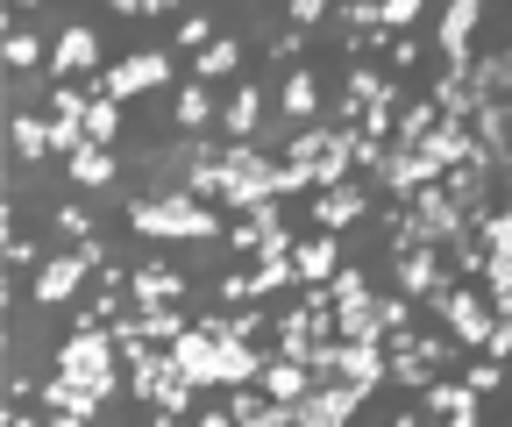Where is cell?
I'll use <instances>...</instances> for the list:
<instances>
[{
    "label": "cell",
    "instance_id": "obj_1",
    "mask_svg": "<svg viewBox=\"0 0 512 427\" xmlns=\"http://www.w3.org/2000/svg\"><path fill=\"white\" fill-rule=\"evenodd\" d=\"M128 228L136 235H171V242H207L221 221L192 193H157V200H128Z\"/></svg>",
    "mask_w": 512,
    "mask_h": 427
},
{
    "label": "cell",
    "instance_id": "obj_2",
    "mask_svg": "<svg viewBox=\"0 0 512 427\" xmlns=\"http://www.w3.org/2000/svg\"><path fill=\"white\" fill-rule=\"evenodd\" d=\"M114 371H121V342H114V328H72V342L57 349V378H72V385H93L100 399L121 385Z\"/></svg>",
    "mask_w": 512,
    "mask_h": 427
},
{
    "label": "cell",
    "instance_id": "obj_3",
    "mask_svg": "<svg viewBox=\"0 0 512 427\" xmlns=\"http://www.w3.org/2000/svg\"><path fill=\"white\" fill-rule=\"evenodd\" d=\"M157 86H171V57L164 50H136V57H121L114 72H100L107 100H150Z\"/></svg>",
    "mask_w": 512,
    "mask_h": 427
},
{
    "label": "cell",
    "instance_id": "obj_4",
    "mask_svg": "<svg viewBox=\"0 0 512 427\" xmlns=\"http://www.w3.org/2000/svg\"><path fill=\"white\" fill-rule=\"evenodd\" d=\"M171 363H178V378H185L192 392L221 385V335H214V328H185V335L171 342Z\"/></svg>",
    "mask_w": 512,
    "mask_h": 427
},
{
    "label": "cell",
    "instance_id": "obj_5",
    "mask_svg": "<svg viewBox=\"0 0 512 427\" xmlns=\"http://www.w3.org/2000/svg\"><path fill=\"white\" fill-rule=\"evenodd\" d=\"M100 242H79V250L72 257H50L43 271H36V299H43V307H57V299H72L79 285H86V271H100Z\"/></svg>",
    "mask_w": 512,
    "mask_h": 427
},
{
    "label": "cell",
    "instance_id": "obj_6",
    "mask_svg": "<svg viewBox=\"0 0 512 427\" xmlns=\"http://www.w3.org/2000/svg\"><path fill=\"white\" fill-rule=\"evenodd\" d=\"M441 321H448V342H463V349H491L498 307H484L477 292H448V299H441Z\"/></svg>",
    "mask_w": 512,
    "mask_h": 427
},
{
    "label": "cell",
    "instance_id": "obj_7",
    "mask_svg": "<svg viewBox=\"0 0 512 427\" xmlns=\"http://www.w3.org/2000/svg\"><path fill=\"white\" fill-rule=\"evenodd\" d=\"M335 378L356 385V392H377L384 378H392V356H384L377 342H335Z\"/></svg>",
    "mask_w": 512,
    "mask_h": 427
},
{
    "label": "cell",
    "instance_id": "obj_8",
    "mask_svg": "<svg viewBox=\"0 0 512 427\" xmlns=\"http://www.w3.org/2000/svg\"><path fill=\"white\" fill-rule=\"evenodd\" d=\"M356 406H363V392L335 378V385H313V392H306V399H299L292 413H299V427H342V420H349Z\"/></svg>",
    "mask_w": 512,
    "mask_h": 427
},
{
    "label": "cell",
    "instance_id": "obj_9",
    "mask_svg": "<svg viewBox=\"0 0 512 427\" xmlns=\"http://www.w3.org/2000/svg\"><path fill=\"white\" fill-rule=\"evenodd\" d=\"M292 271H299V285L313 292V285H335V271H342V242L335 235H299V250H292Z\"/></svg>",
    "mask_w": 512,
    "mask_h": 427
},
{
    "label": "cell",
    "instance_id": "obj_10",
    "mask_svg": "<svg viewBox=\"0 0 512 427\" xmlns=\"http://www.w3.org/2000/svg\"><path fill=\"white\" fill-rule=\"evenodd\" d=\"M477 0H456V8L441 15V29H434V43H441V57H448V72H470V29H477Z\"/></svg>",
    "mask_w": 512,
    "mask_h": 427
},
{
    "label": "cell",
    "instance_id": "obj_11",
    "mask_svg": "<svg viewBox=\"0 0 512 427\" xmlns=\"http://www.w3.org/2000/svg\"><path fill=\"white\" fill-rule=\"evenodd\" d=\"M100 65V29H64L57 36V50H50V79H79V72H93Z\"/></svg>",
    "mask_w": 512,
    "mask_h": 427
},
{
    "label": "cell",
    "instance_id": "obj_12",
    "mask_svg": "<svg viewBox=\"0 0 512 427\" xmlns=\"http://www.w3.org/2000/svg\"><path fill=\"white\" fill-rule=\"evenodd\" d=\"M363 214H370V193H363V186H328V193L313 200V228H320V235H342V228L363 221Z\"/></svg>",
    "mask_w": 512,
    "mask_h": 427
},
{
    "label": "cell",
    "instance_id": "obj_13",
    "mask_svg": "<svg viewBox=\"0 0 512 427\" xmlns=\"http://www.w3.org/2000/svg\"><path fill=\"white\" fill-rule=\"evenodd\" d=\"M320 378H313V363H292V356H271V371H264V385H256V392H264L271 406H299L306 392H313Z\"/></svg>",
    "mask_w": 512,
    "mask_h": 427
},
{
    "label": "cell",
    "instance_id": "obj_14",
    "mask_svg": "<svg viewBox=\"0 0 512 427\" xmlns=\"http://www.w3.org/2000/svg\"><path fill=\"white\" fill-rule=\"evenodd\" d=\"M427 413H441V427H477V392L456 378V385H427Z\"/></svg>",
    "mask_w": 512,
    "mask_h": 427
},
{
    "label": "cell",
    "instance_id": "obj_15",
    "mask_svg": "<svg viewBox=\"0 0 512 427\" xmlns=\"http://www.w3.org/2000/svg\"><path fill=\"white\" fill-rule=\"evenodd\" d=\"M399 292H406V299H420V292H441V257L427 250V242L399 257Z\"/></svg>",
    "mask_w": 512,
    "mask_h": 427
},
{
    "label": "cell",
    "instance_id": "obj_16",
    "mask_svg": "<svg viewBox=\"0 0 512 427\" xmlns=\"http://www.w3.org/2000/svg\"><path fill=\"white\" fill-rule=\"evenodd\" d=\"M221 121H228V136H235V143H249V136H256V121H264V93H256V86H235V100H228Z\"/></svg>",
    "mask_w": 512,
    "mask_h": 427
},
{
    "label": "cell",
    "instance_id": "obj_17",
    "mask_svg": "<svg viewBox=\"0 0 512 427\" xmlns=\"http://www.w3.org/2000/svg\"><path fill=\"white\" fill-rule=\"evenodd\" d=\"M207 121H214V93H207L200 79H192V86H178V129H185V136H200Z\"/></svg>",
    "mask_w": 512,
    "mask_h": 427
},
{
    "label": "cell",
    "instance_id": "obj_18",
    "mask_svg": "<svg viewBox=\"0 0 512 427\" xmlns=\"http://www.w3.org/2000/svg\"><path fill=\"white\" fill-rule=\"evenodd\" d=\"M114 136H121V100L93 93V107H86V143H93V150H107Z\"/></svg>",
    "mask_w": 512,
    "mask_h": 427
},
{
    "label": "cell",
    "instance_id": "obj_19",
    "mask_svg": "<svg viewBox=\"0 0 512 427\" xmlns=\"http://www.w3.org/2000/svg\"><path fill=\"white\" fill-rule=\"evenodd\" d=\"M484 171H491V164H463V171H448V186H441L470 221H477V200H484Z\"/></svg>",
    "mask_w": 512,
    "mask_h": 427
},
{
    "label": "cell",
    "instance_id": "obj_20",
    "mask_svg": "<svg viewBox=\"0 0 512 427\" xmlns=\"http://www.w3.org/2000/svg\"><path fill=\"white\" fill-rule=\"evenodd\" d=\"M278 107H285L292 121H313V114H320V86H313V72H292L285 93H278Z\"/></svg>",
    "mask_w": 512,
    "mask_h": 427
},
{
    "label": "cell",
    "instance_id": "obj_21",
    "mask_svg": "<svg viewBox=\"0 0 512 427\" xmlns=\"http://www.w3.org/2000/svg\"><path fill=\"white\" fill-rule=\"evenodd\" d=\"M235 65H242V43H235V36H214V43L200 50V86H207V79H228Z\"/></svg>",
    "mask_w": 512,
    "mask_h": 427
},
{
    "label": "cell",
    "instance_id": "obj_22",
    "mask_svg": "<svg viewBox=\"0 0 512 427\" xmlns=\"http://www.w3.org/2000/svg\"><path fill=\"white\" fill-rule=\"evenodd\" d=\"M8 136H15V150L36 164V157H50V121H36V114H15L8 121Z\"/></svg>",
    "mask_w": 512,
    "mask_h": 427
},
{
    "label": "cell",
    "instance_id": "obj_23",
    "mask_svg": "<svg viewBox=\"0 0 512 427\" xmlns=\"http://www.w3.org/2000/svg\"><path fill=\"white\" fill-rule=\"evenodd\" d=\"M136 299H143V307H171V299H178V271H164V264L136 271Z\"/></svg>",
    "mask_w": 512,
    "mask_h": 427
},
{
    "label": "cell",
    "instance_id": "obj_24",
    "mask_svg": "<svg viewBox=\"0 0 512 427\" xmlns=\"http://www.w3.org/2000/svg\"><path fill=\"white\" fill-rule=\"evenodd\" d=\"M136 328H143V342H178V335H185V314H178V307H143Z\"/></svg>",
    "mask_w": 512,
    "mask_h": 427
},
{
    "label": "cell",
    "instance_id": "obj_25",
    "mask_svg": "<svg viewBox=\"0 0 512 427\" xmlns=\"http://www.w3.org/2000/svg\"><path fill=\"white\" fill-rule=\"evenodd\" d=\"M72 178H79V186H93V193L114 186V150H79V157H72Z\"/></svg>",
    "mask_w": 512,
    "mask_h": 427
},
{
    "label": "cell",
    "instance_id": "obj_26",
    "mask_svg": "<svg viewBox=\"0 0 512 427\" xmlns=\"http://www.w3.org/2000/svg\"><path fill=\"white\" fill-rule=\"evenodd\" d=\"M36 65H43V36H36V29L22 36V29H15V36H8V72H36Z\"/></svg>",
    "mask_w": 512,
    "mask_h": 427
},
{
    "label": "cell",
    "instance_id": "obj_27",
    "mask_svg": "<svg viewBox=\"0 0 512 427\" xmlns=\"http://www.w3.org/2000/svg\"><path fill=\"white\" fill-rule=\"evenodd\" d=\"M171 36H178V50H207L214 43V15H185Z\"/></svg>",
    "mask_w": 512,
    "mask_h": 427
},
{
    "label": "cell",
    "instance_id": "obj_28",
    "mask_svg": "<svg viewBox=\"0 0 512 427\" xmlns=\"http://www.w3.org/2000/svg\"><path fill=\"white\" fill-rule=\"evenodd\" d=\"M328 292H335V307H349V299H370V278H363V271H356V264H342V271H335V285H328Z\"/></svg>",
    "mask_w": 512,
    "mask_h": 427
},
{
    "label": "cell",
    "instance_id": "obj_29",
    "mask_svg": "<svg viewBox=\"0 0 512 427\" xmlns=\"http://www.w3.org/2000/svg\"><path fill=\"white\" fill-rule=\"evenodd\" d=\"M463 385H470V392L484 399V392H498V385H505V371H498V363L484 356V363H477V371H463Z\"/></svg>",
    "mask_w": 512,
    "mask_h": 427
},
{
    "label": "cell",
    "instance_id": "obj_30",
    "mask_svg": "<svg viewBox=\"0 0 512 427\" xmlns=\"http://www.w3.org/2000/svg\"><path fill=\"white\" fill-rule=\"evenodd\" d=\"M420 22V0H392V8H377V29H406Z\"/></svg>",
    "mask_w": 512,
    "mask_h": 427
},
{
    "label": "cell",
    "instance_id": "obj_31",
    "mask_svg": "<svg viewBox=\"0 0 512 427\" xmlns=\"http://www.w3.org/2000/svg\"><path fill=\"white\" fill-rule=\"evenodd\" d=\"M491 363H505L512 356V307H498V328H491V349H484Z\"/></svg>",
    "mask_w": 512,
    "mask_h": 427
},
{
    "label": "cell",
    "instance_id": "obj_32",
    "mask_svg": "<svg viewBox=\"0 0 512 427\" xmlns=\"http://www.w3.org/2000/svg\"><path fill=\"white\" fill-rule=\"evenodd\" d=\"M57 221H64V235H79V242H93V214H86V207H64Z\"/></svg>",
    "mask_w": 512,
    "mask_h": 427
},
{
    "label": "cell",
    "instance_id": "obj_33",
    "mask_svg": "<svg viewBox=\"0 0 512 427\" xmlns=\"http://www.w3.org/2000/svg\"><path fill=\"white\" fill-rule=\"evenodd\" d=\"M242 427H299V413H292V406H264V413L242 420Z\"/></svg>",
    "mask_w": 512,
    "mask_h": 427
},
{
    "label": "cell",
    "instance_id": "obj_34",
    "mask_svg": "<svg viewBox=\"0 0 512 427\" xmlns=\"http://www.w3.org/2000/svg\"><path fill=\"white\" fill-rule=\"evenodd\" d=\"M200 427H235V420L228 413H200Z\"/></svg>",
    "mask_w": 512,
    "mask_h": 427
},
{
    "label": "cell",
    "instance_id": "obj_35",
    "mask_svg": "<svg viewBox=\"0 0 512 427\" xmlns=\"http://www.w3.org/2000/svg\"><path fill=\"white\" fill-rule=\"evenodd\" d=\"M8 427H36V420H22V413H15V420H8Z\"/></svg>",
    "mask_w": 512,
    "mask_h": 427
},
{
    "label": "cell",
    "instance_id": "obj_36",
    "mask_svg": "<svg viewBox=\"0 0 512 427\" xmlns=\"http://www.w3.org/2000/svg\"><path fill=\"white\" fill-rule=\"evenodd\" d=\"M392 427H420V420H413V413H406V420H392Z\"/></svg>",
    "mask_w": 512,
    "mask_h": 427
}]
</instances>
